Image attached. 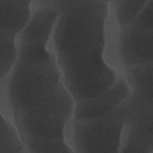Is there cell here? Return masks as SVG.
Instances as JSON below:
<instances>
[{
  "instance_id": "obj_9",
  "label": "cell",
  "mask_w": 153,
  "mask_h": 153,
  "mask_svg": "<svg viewBox=\"0 0 153 153\" xmlns=\"http://www.w3.org/2000/svg\"><path fill=\"white\" fill-rule=\"evenodd\" d=\"M0 135V153L29 152L13 122L2 114Z\"/></svg>"
},
{
  "instance_id": "obj_7",
  "label": "cell",
  "mask_w": 153,
  "mask_h": 153,
  "mask_svg": "<svg viewBox=\"0 0 153 153\" xmlns=\"http://www.w3.org/2000/svg\"><path fill=\"white\" fill-rule=\"evenodd\" d=\"M0 35L17 38L31 17V1L0 0Z\"/></svg>"
},
{
  "instance_id": "obj_1",
  "label": "cell",
  "mask_w": 153,
  "mask_h": 153,
  "mask_svg": "<svg viewBox=\"0 0 153 153\" xmlns=\"http://www.w3.org/2000/svg\"><path fill=\"white\" fill-rule=\"evenodd\" d=\"M51 35L22 31L18 57L1 79V114L10 119L29 152H74L69 144L75 99L50 49Z\"/></svg>"
},
{
  "instance_id": "obj_4",
  "label": "cell",
  "mask_w": 153,
  "mask_h": 153,
  "mask_svg": "<svg viewBox=\"0 0 153 153\" xmlns=\"http://www.w3.org/2000/svg\"><path fill=\"white\" fill-rule=\"evenodd\" d=\"M152 35L153 30L142 28L133 22L121 29L119 56L123 73L128 68L153 62Z\"/></svg>"
},
{
  "instance_id": "obj_5",
  "label": "cell",
  "mask_w": 153,
  "mask_h": 153,
  "mask_svg": "<svg viewBox=\"0 0 153 153\" xmlns=\"http://www.w3.org/2000/svg\"><path fill=\"white\" fill-rule=\"evenodd\" d=\"M153 108L135 112L124 124L120 152H153Z\"/></svg>"
},
{
  "instance_id": "obj_10",
  "label": "cell",
  "mask_w": 153,
  "mask_h": 153,
  "mask_svg": "<svg viewBox=\"0 0 153 153\" xmlns=\"http://www.w3.org/2000/svg\"><path fill=\"white\" fill-rule=\"evenodd\" d=\"M147 1H109V11L121 28L128 25L143 8Z\"/></svg>"
},
{
  "instance_id": "obj_11",
  "label": "cell",
  "mask_w": 153,
  "mask_h": 153,
  "mask_svg": "<svg viewBox=\"0 0 153 153\" xmlns=\"http://www.w3.org/2000/svg\"><path fill=\"white\" fill-rule=\"evenodd\" d=\"M1 79L7 76L18 57L17 38L0 35Z\"/></svg>"
},
{
  "instance_id": "obj_2",
  "label": "cell",
  "mask_w": 153,
  "mask_h": 153,
  "mask_svg": "<svg viewBox=\"0 0 153 153\" xmlns=\"http://www.w3.org/2000/svg\"><path fill=\"white\" fill-rule=\"evenodd\" d=\"M109 1H54L60 14L49 45L75 102L102 95L120 75L106 62Z\"/></svg>"
},
{
  "instance_id": "obj_6",
  "label": "cell",
  "mask_w": 153,
  "mask_h": 153,
  "mask_svg": "<svg viewBox=\"0 0 153 153\" xmlns=\"http://www.w3.org/2000/svg\"><path fill=\"white\" fill-rule=\"evenodd\" d=\"M130 87L120 75L111 88L102 95L87 100L75 102L73 118L88 120L104 115L121 103L130 93Z\"/></svg>"
},
{
  "instance_id": "obj_3",
  "label": "cell",
  "mask_w": 153,
  "mask_h": 153,
  "mask_svg": "<svg viewBox=\"0 0 153 153\" xmlns=\"http://www.w3.org/2000/svg\"><path fill=\"white\" fill-rule=\"evenodd\" d=\"M131 112L123 100L108 113L88 120L72 118L70 146L74 152H120L121 134Z\"/></svg>"
},
{
  "instance_id": "obj_8",
  "label": "cell",
  "mask_w": 153,
  "mask_h": 153,
  "mask_svg": "<svg viewBox=\"0 0 153 153\" xmlns=\"http://www.w3.org/2000/svg\"><path fill=\"white\" fill-rule=\"evenodd\" d=\"M153 62L126 69L123 76L131 91L152 99Z\"/></svg>"
}]
</instances>
